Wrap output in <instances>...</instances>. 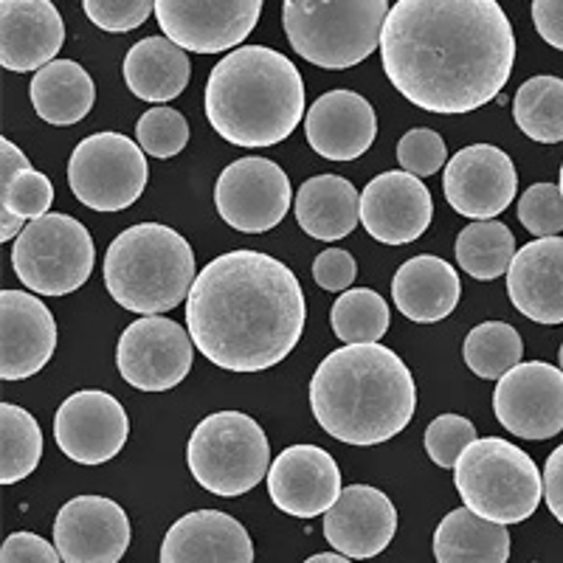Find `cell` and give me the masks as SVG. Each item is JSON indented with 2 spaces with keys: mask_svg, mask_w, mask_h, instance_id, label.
Listing matches in <instances>:
<instances>
[{
  "mask_svg": "<svg viewBox=\"0 0 563 563\" xmlns=\"http://www.w3.org/2000/svg\"><path fill=\"white\" fill-rule=\"evenodd\" d=\"M263 0H155L161 32L184 52L223 54L256 29Z\"/></svg>",
  "mask_w": 563,
  "mask_h": 563,
  "instance_id": "obj_13",
  "label": "cell"
},
{
  "mask_svg": "<svg viewBox=\"0 0 563 563\" xmlns=\"http://www.w3.org/2000/svg\"><path fill=\"white\" fill-rule=\"evenodd\" d=\"M512 119L538 144L563 141V79L532 77L512 99Z\"/></svg>",
  "mask_w": 563,
  "mask_h": 563,
  "instance_id": "obj_32",
  "label": "cell"
},
{
  "mask_svg": "<svg viewBox=\"0 0 563 563\" xmlns=\"http://www.w3.org/2000/svg\"><path fill=\"white\" fill-rule=\"evenodd\" d=\"M558 186H561V192H563V167H561V184H558Z\"/></svg>",
  "mask_w": 563,
  "mask_h": 563,
  "instance_id": "obj_49",
  "label": "cell"
},
{
  "mask_svg": "<svg viewBox=\"0 0 563 563\" xmlns=\"http://www.w3.org/2000/svg\"><path fill=\"white\" fill-rule=\"evenodd\" d=\"M141 150L153 158H173L189 144V122L175 108H153L135 124Z\"/></svg>",
  "mask_w": 563,
  "mask_h": 563,
  "instance_id": "obj_36",
  "label": "cell"
},
{
  "mask_svg": "<svg viewBox=\"0 0 563 563\" xmlns=\"http://www.w3.org/2000/svg\"><path fill=\"white\" fill-rule=\"evenodd\" d=\"M186 465L203 490L234 499L254 490L271 471L263 426L243 411H218L198 422L186 445Z\"/></svg>",
  "mask_w": 563,
  "mask_h": 563,
  "instance_id": "obj_8",
  "label": "cell"
},
{
  "mask_svg": "<svg viewBox=\"0 0 563 563\" xmlns=\"http://www.w3.org/2000/svg\"><path fill=\"white\" fill-rule=\"evenodd\" d=\"M445 200L462 218L490 220L507 209L519 192L512 158L493 144H471L445 167Z\"/></svg>",
  "mask_w": 563,
  "mask_h": 563,
  "instance_id": "obj_16",
  "label": "cell"
},
{
  "mask_svg": "<svg viewBox=\"0 0 563 563\" xmlns=\"http://www.w3.org/2000/svg\"><path fill=\"white\" fill-rule=\"evenodd\" d=\"M467 369L482 380H501L510 369L521 364L525 344L516 327L505 321H482L467 333L462 346Z\"/></svg>",
  "mask_w": 563,
  "mask_h": 563,
  "instance_id": "obj_34",
  "label": "cell"
},
{
  "mask_svg": "<svg viewBox=\"0 0 563 563\" xmlns=\"http://www.w3.org/2000/svg\"><path fill=\"white\" fill-rule=\"evenodd\" d=\"M493 411L519 440H552L563 431V369L544 361L519 364L493 391Z\"/></svg>",
  "mask_w": 563,
  "mask_h": 563,
  "instance_id": "obj_14",
  "label": "cell"
},
{
  "mask_svg": "<svg viewBox=\"0 0 563 563\" xmlns=\"http://www.w3.org/2000/svg\"><path fill=\"white\" fill-rule=\"evenodd\" d=\"M454 485L471 512L493 525H521L544 496V474L532 456L499 437L474 440L454 465Z\"/></svg>",
  "mask_w": 563,
  "mask_h": 563,
  "instance_id": "obj_7",
  "label": "cell"
},
{
  "mask_svg": "<svg viewBox=\"0 0 563 563\" xmlns=\"http://www.w3.org/2000/svg\"><path fill=\"white\" fill-rule=\"evenodd\" d=\"M161 563H254V544L229 512L195 510L167 530Z\"/></svg>",
  "mask_w": 563,
  "mask_h": 563,
  "instance_id": "obj_25",
  "label": "cell"
},
{
  "mask_svg": "<svg viewBox=\"0 0 563 563\" xmlns=\"http://www.w3.org/2000/svg\"><path fill=\"white\" fill-rule=\"evenodd\" d=\"M206 119L234 147H274L305 115V79L268 45H240L220 59L206 82Z\"/></svg>",
  "mask_w": 563,
  "mask_h": 563,
  "instance_id": "obj_4",
  "label": "cell"
},
{
  "mask_svg": "<svg viewBox=\"0 0 563 563\" xmlns=\"http://www.w3.org/2000/svg\"><path fill=\"white\" fill-rule=\"evenodd\" d=\"M310 409L333 440L380 445L415 417L417 384L389 346L344 344L313 372Z\"/></svg>",
  "mask_w": 563,
  "mask_h": 563,
  "instance_id": "obj_3",
  "label": "cell"
},
{
  "mask_svg": "<svg viewBox=\"0 0 563 563\" xmlns=\"http://www.w3.org/2000/svg\"><path fill=\"white\" fill-rule=\"evenodd\" d=\"M43 456L40 422L14 404L0 406V482L18 485L34 474Z\"/></svg>",
  "mask_w": 563,
  "mask_h": 563,
  "instance_id": "obj_33",
  "label": "cell"
},
{
  "mask_svg": "<svg viewBox=\"0 0 563 563\" xmlns=\"http://www.w3.org/2000/svg\"><path fill=\"white\" fill-rule=\"evenodd\" d=\"M57 350V321L43 301L23 290L0 294V378H32Z\"/></svg>",
  "mask_w": 563,
  "mask_h": 563,
  "instance_id": "obj_20",
  "label": "cell"
},
{
  "mask_svg": "<svg viewBox=\"0 0 563 563\" xmlns=\"http://www.w3.org/2000/svg\"><path fill=\"white\" fill-rule=\"evenodd\" d=\"M308 305L299 279L263 251L211 260L186 299V330L206 358L225 372H265L299 344Z\"/></svg>",
  "mask_w": 563,
  "mask_h": 563,
  "instance_id": "obj_2",
  "label": "cell"
},
{
  "mask_svg": "<svg viewBox=\"0 0 563 563\" xmlns=\"http://www.w3.org/2000/svg\"><path fill=\"white\" fill-rule=\"evenodd\" d=\"M434 558L437 563H507L510 532L460 507L434 530Z\"/></svg>",
  "mask_w": 563,
  "mask_h": 563,
  "instance_id": "obj_30",
  "label": "cell"
},
{
  "mask_svg": "<svg viewBox=\"0 0 563 563\" xmlns=\"http://www.w3.org/2000/svg\"><path fill=\"white\" fill-rule=\"evenodd\" d=\"M294 200L290 178L279 164L249 155L220 173L214 186L218 214L243 234H263L285 220Z\"/></svg>",
  "mask_w": 563,
  "mask_h": 563,
  "instance_id": "obj_12",
  "label": "cell"
},
{
  "mask_svg": "<svg viewBox=\"0 0 563 563\" xmlns=\"http://www.w3.org/2000/svg\"><path fill=\"white\" fill-rule=\"evenodd\" d=\"M130 93L144 102H173L189 85V54L169 37H144L133 45L122 65Z\"/></svg>",
  "mask_w": 563,
  "mask_h": 563,
  "instance_id": "obj_28",
  "label": "cell"
},
{
  "mask_svg": "<svg viewBox=\"0 0 563 563\" xmlns=\"http://www.w3.org/2000/svg\"><path fill=\"white\" fill-rule=\"evenodd\" d=\"M65 43L63 14L52 0H0V65L29 74L54 63Z\"/></svg>",
  "mask_w": 563,
  "mask_h": 563,
  "instance_id": "obj_22",
  "label": "cell"
},
{
  "mask_svg": "<svg viewBox=\"0 0 563 563\" xmlns=\"http://www.w3.org/2000/svg\"><path fill=\"white\" fill-rule=\"evenodd\" d=\"M54 203V186L37 169H23L12 184L0 186V211L18 214L20 220H32L48 214Z\"/></svg>",
  "mask_w": 563,
  "mask_h": 563,
  "instance_id": "obj_37",
  "label": "cell"
},
{
  "mask_svg": "<svg viewBox=\"0 0 563 563\" xmlns=\"http://www.w3.org/2000/svg\"><path fill=\"white\" fill-rule=\"evenodd\" d=\"M130 437V417L113 395L82 389L70 395L54 417V440L68 460L102 465L119 456Z\"/></svg>",
  "mask_w": 563,
  "mask_h": 563,
  "instance_id": "obj_15",
  "label": "cell"
},
{
  "mask_svg": "<svg viewBox=\"0 0 563 563\" xmlns=\"http://www.w3.org/2000/svg\"><path fill=\"white\" fill-rule=\"evenodd\" d=\"M34 113L45 124L54 128H70L79 124L97 102V88L88 70L74 59H54L40 68L29 88Z\"/></svg>",
  "mask_w": 563,
  "mask_h": 563,
  "instance_id": "obj_29",
  "label": "cell"
},
{
  "mask_svg": "<svg viewBox=\"0 0 563 563\" xmlns=\"http://www.w3.org/2000/svg\"><path fill=\"white\" fill-rule=\"evenodd\" d=\"M82 7L93 26L110 34H124L147 23L155 12V0H82Z\"/></svg>",
  "mask_w": 563,
  "mask_h": 563,
  "instance_id": "obj_41",
  "label": "cell"
},
{
  "mask_svg": "<svg viewBox=\"0 0 563 563\" xmlns=\"http://www.w3.org/2000/svg\"><path fill=\"white\" fill-rule=\"evenodd\" d=\"M0 563H63V555L37 532H12L0 547Z\"/></svg>",
  "mask_w": 563,
  "mask_h": 563,
  "instance_id": "obj_42",
  "label": "cell"
},
{
  "mask_svg": "<svg viewBox=\"0 0 563 563\" xmlns=\"http://www.w3.org/2000/svg\"><path fill=\"white\" fill-rule=\"evenodd\" d=\"M296 220L313 240L335 243L350 238L361 223V195L341 175H316L296 192Z\"/></svg>",
  "mask_w": 563,
  "mask_h": 563,
  "instance_id": "obj_27",
  "label": "cell"
},
{
  "mask_svg": "<svg viewBox=\"0 0 563 563\" xmlns=\"http://www.w3.org/2000/svg\"><path fill=\"white\" fill-rule=\"evenodd\" d=\"M23 169H32L29 158L23 155V150L9 139H0V186L12 184Z\"/></svg>",
  "mask_w": 563,
  "mask_h": 563,
  "instance_id": "obj_46",
  "label": "cell"
},
{
  "mask_svg": "<svg viewBox=\"0 0 563 563\" xmlns=\"http://www.w3.org/2000/svg\"><path fill=\"white\" fill-rule=\"evenodd\" d=\"M97 249L77 218L48 211L20 231L12 249V268L40 296H68L93 274Z\"/></svg>",
  "mask_w": 563,
  "mask_h": 563,
  "instance_id": "obj_9",
  "label": "cell"
},
{
  "mask_svg": "<svg viewBox=\"0 0 563 563\" xmlns=\"http://www.w3.org/2000/svg\"><path fill=\"white\" fill-rule=\"evenodd\" d=\"M380 59L400 97L460 115L499 97L516 65V34L499 0H397Z\"/></svg>",
  "mask_w": 563,
  "mask_h": 563,
  "instance_id": "obj_1",
  "label": "cell"
},
{
  "mask_svg": "<svg viewBox=\"0 0 563 563\" xmlns=\"http://www.w3.org/2000/svg\"><path fill=\"white\" fill-rule=\"evenodd\" d=\"M544 499L550 512L563 525V445H558L544 465Z\"/></svg>",
  "mask_w": 563,
  "mask_h": 563,
  "instance_id": "obj_45",
  "label": "cell"
},
{
  "mask_svg": "<svg viewBox=\"0 0 563 563\" xmlns=\"http://www.w3.org/2000/svg\"><path fill=\"white\" fill-rule=\"evenodd\" d=\"M341 471L319 445H290L268 471L271 501L296 519H316L339 501Z\"/></svg>",
  "mask_w": 563,
  "mask_h": 563,
  "instance_id": "obj_19",
  "label": "cell"
},
{
  "mask_svg": "<svg viewBox=\"0 0 563 563\" xmlns=\"http://www.w3.org/2000/svg\"><path fill=\"white\" fill-rule=\"evenodd\" d=\"M519 220L532 238H555L563 231V192L555 184H532L519 198Z\"/></svg>",
  "mask_w": 563,
  "mask_h": 563,
  "instance_id": "obj_38",
  "label": "cell"
},
{
  "mask_svg": "<svg viewBox=\"0 0 563 563\" xmlns=\"http://www.w3.org/2000/svg\"><path fill=\"white\" fill-rule=\"evenodd\" d=\"M358 276V265L352 260L350 251L344 249H327L324 254L316 256L313 263V279L319 282L324 290H346Z\"/></svg>",
  "mask_w": 563,
  "mask_h": 563,
  "instance_id": "obj_43",
  "label": "cell"
},
{
  "mask_svg": "<svg viewBox=\"0 0 563 563\" xmlns=\"http://www.w3.org/2000/svg\"><path fill=\"white\" fill-rule=\"evenodd\" d=\"M558 361H561V369H563V344H561V352H558Z\"/></svg>",
  "mask_w": 563,
  "mask_h": 563,
  "instance_id": "obj_48",
  "label": "cell"
},
{
  "mask_svg": "<svg viewBox=\"0 0 563 563\" xmlns=\"http://www.w3.org/2000/svg\"><path fill=\"white\" fill-rule=\"evenodd\" d=\"M195 279L192 245L164 223L130 225L104 254V288L130 313L175 310L189 299Z\"/></svg>",
  "mask_w": 563,
  "mask_h": 563,
  "instance_id": "obj_5",
  "label": "cell"
},
{
  "mask_svg": "<svg viewBox=\"0 0 563 563\" xmlns=\"http://www.w3.org/2000/svg\"><path fill=\"white\" fill-rule=\"evenodd\" d=\"M532 23L544 43L563 52V0H532Z\"/></svg>",
  "mask_w": 563,
  "mask_h": 563,
  "instance_id": "obj_44",
  "label": "cell"
},
{
  "mask_svg": "<svg viewBox=\"0 0 563 563\" xmlns=\"http://www.w3.org/2000/svg\"><path fill=\"white\" fill-rule=\"evenodd\" d=\"M305 563H352V558L341 555V552H319V555L308 558Z\"/></svg>",
  "mask_w": 563,
  "mask_h": 563,
  "instance_id": "obj_47",
  "label": "cell"
},
{
  "mask_svg": "<svg viewBox=\"0 0 563 563\" xmlns=\"http://www.w3.org/2000/svg\"><path fill=\"white\" fill-rule=\"evenodd\" d=\"M431 192L406 169H391L372 178L361 192V223L372 240L384 245L415 243L431 225Z\"/></svg>",
  "mask_w": 563,
  "mask_h": 563,
  "instance_id": "obj_18",
  "label": "cell"
},
{
  "mask_svg": "<svg viewBox=\"0 0 563 563\" xmlns=\"http://www.w3.org/2000/svg\"><path fill=\"white\" fill-rule=\"evenodd\" d=\"M305 133L321 158L355 161L378 139V115L355 90H330L310 104Z\"/></svg>",
  "mask_w": 563,
  "mask_h": 563,
  "instance_id": "obj_24",
  "label": "cell"
},
{
  "mask_svg": "<svg viewBox=\"0 0 563 563\" xmlns=\"http://www.w3.org/2000/svg\"><path fill=\"white\" fill-rule=\"evenodd\" d=\"M54 544L65 563H119L130 547L128 512L104 496H77L59 507Z\"/></svg>",
  "mask_w": 563,
  "mask_h": 563,
  "instance_id": "obj_17",
  "label": "cell"
},
{
  "mask_svg": "<svg viewBox=\"0 0 563 563\" xmlns=\"http://www.w3.org/2000/svg\"><path fill=\"white\" fill-rule=\"evenodd\" d=\"M456 263L467 276L479 282L499 279L507 274L516 256V238L499 220H479L460 231L456 238Z\"/></svg>",
  "mask_w": 563,
  "mask_h": 563,
  "instance_id": "obj_31",
  "label": "cell"
},
{
  "mask_svg": "<svg viewBox=\"0 0 563 563\" xmlns=\"http://www.w3.org/2000/svg\"><path fill=\"white\" fill-rule=\"evenodd\" d=\"M147 180L144 150L122 133H93L70 153V192L93 211H124L144 195Z\"/></svg>",
  "mask_w": 563,
  "mask_h": 563,
  "instance_id": "obj_10",
  "label": "cell"
},
{
  "mask_svg": "<svg viewBox=\"0 0 563 563\" xmlns=\"http://www.w3.org/2000/svg\"><path fill=\"white\" fill-rule=\"evenodd\" d=\"M195 341L186 327L164 316L133 321L115 346L122 378L141 391H169L192 372Z\"/></svg>",
  "mask_w": 563,
  "mask_h": 563,
  "instance_id": "obj_11",
  "label": "cell"
},
{
  "mask_svg": "<svg viewBox=\"0 0 563 563\" xmlns=\"http://www.w3.org/2000/svg\"><path fill=\"white\" fill-rule=\"evenodd\" d=\"M476 440L474 422L460 415H440L426 429V451L440 467H454L462 451Z\"/></svg>",
  "mask_w": 563,
  "mask_h": 563,
  "instance_id": "obj_39",
  "label": "cell"
},
{
  "mask_svg": "<svg viewBox=\"0 0 563 563\" xmlns=\"http://www.w3.org/2000/svg\"><path fill=\"white\" fill-rule=\"evenodd\" d=\"M333 333L344 344H378L389 330V305L369 288H350L333 305Z\"/></svg>",
  "mask_w": 563,
  "mask_h": 563,
  "instance_id": "obj_35",
  "label": "cell"
},
{
  "mask_svg": "<svg viewBox=\"0 0 563 563\" xmlns=\"http://www.w3.org/2000/svg\"><path fill=\"white\" fill-rule=\"evenodd\" d=\"M397 161H400V167L406 173L417 175V178H429V175H437L445 167L449 150H445V141L440 139V133L429 128H417L400 139Z\"/></svg>",
  "mask_w": 563,
  "mask_h": 563,
  "instance_id": "obj_40",
  "label": "cell"
},
{
  "mask_svg": "<svg viewBox=\"0 0 563 563\" xmlns=\"http://www.w3.org/2000/svg\"><path fill=\"white\" fill-rule=\"evenodd\" d=\"M389 0H285L282 23L299 57L327 70L364 63L380 45Z\"/></svg>",
  "mask_w": 563,
  "mask_h": 563,
  "instance_id": "obj_6",
  "label": "cell"
},
{
  "mask_svg": "<svg viewBox=\"0 0 563 563\" xmlns=\"http://www.w3.org/2000/svg\"><path fill=\"white\" fill-rule=\"evenodd\" d=\"M512 308L538 324H563V238H538L507 268Z\"/></svg>",
  "mask_w": 563,
  "mask_h": 563,
  "instance_id": "obj_23",
  "label": "cell"
},
{
  "mask_svg": "<svg viewBox=\"0 0 563 563\" xmlns=\"http://www.w3.org/2000/svg\"><path fill=\"white\" fill-rule=\"evenodd\" d=\"M391 299L406 319L417 324H434V321L449 319L460 305V274L440 256H411L391 279Z\"/></svg>",
  "mask_w": 563,
  "mask_h": 563,
  "instance_id": "obj_26",
  "label": "cell"
},
{
  "mask_svg": "<svg viewBox=\"0 0 563 563\" xmlns=\"http://www.w3.org/2000/svg\"><path fill=\"white\" fill-rule=\"evenodd\" d=\"M321 530L335 552L352 561H364L380 555L391 544L397 532V510L378 487L350 485L324 512Z\"/></svg>",
  "mask_w": 563,
  "mask_h": 563,
  "instance_id": "obj_21",
  "label": "cell"
}]
</instances>
